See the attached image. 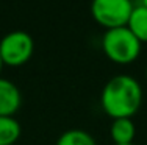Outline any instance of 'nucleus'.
Listing matches in <instances>:
<instances>
[{"instance_id":"f03ea898","label":"nucleus","mask_w":147,"mask_h":145,"mask_svg":"<svg viewBox=\"0 0 147 145\" xmlns=\"http://www.w3.org/2000/svg\"><path fill=\"white\" fill-rule=\"evenodd\" d=\"M102 50L113 63L128 64L141 53V41L127 27L110 28L102 37Z\"/></svg>"},{"instance_id":"9b49d317","label":"nucleus","mask_w":147,"mask_h":145,"mask_svg":"<svg viewBox=\"0 0 147 145\" xmlns=\"http://www.w3.org/2000/svg\"><path fill=\"white\" fill-rule=\"evenodd\" d=\"M3 69V59H2V55H0V72H2Z\"/></svg>"},{"instance_id":"6e6552de","label":"nucleus","mask_w":147,"mask_h":145,"mask_svg":"<svg viewBox=\"0 0 147 145\" xmlns=\"http://www.w3.org/2000/svg\"><path fill=\"white\" fill-rule=\"evenodd\" d=\"M22 128L13 116H0V145H16Z\"/></svg>"},{"instance_id":"f257e3e1","label":"nucleus","mask_w":147,"mask_h":145,"mask_svg":"<svg viewBox=\"0 0 147 145\" xmlns=\"http://www.w3.org/2000/svg\"><path fill=\"white\" fill-rule=\"evenodd\" d=\"M142 102L141 84L131 75H116L110 78L100 94L103 111L113 119H131Z\"/></svg>"},{"instance_id":"9d476101","label":"nucleus","mask_w":147,"mask_h":145,"mask_svg":"<svg viewBox=\"0 0 147 145\" xmlns=\"http://www.w3.org/2000/svg\"><path fill=\"white\" fill-rule=\"evenodd\" d=\"M141 6H144V8H147V0H141V3H139Z\"/></svg>"},{"instance_id":"7ed1b4c3","label":"nucleus","mask_w":147,"mask_h":145,"mask_svg":"<svg viewBox=\"0 0 147 145\" xmlns=\"http://www.w3.org/2000/svg\"><path fill=\"white\" fill-rule=\"evenodd\" d=\"M133 8L135 5L131 0H92L91 2L92 19L107 30L127 27Z\"/></svg>"},{"instance_id":"423d86ee","label":"nucleus","mask_w":147,"mask_h":145,"mask_svg":"<svg viewBox=\"0 0 147 145\" xmlns=\"http://www.w3.org/2000/svg\"><path fill=\"white\" fill-rule=\"evenodd\" d=\"M110 134L114 144H133L136 136V126L131 119H113L110 126Z\"/></svg>"},{"instance_id":"1a4fd4ad","label":"nucleus","mask_w":147,"mask_h":145,"mask_svg":"<svg viewBox=\"0 0 147 145\" xmlns=\"http://www.w3.org/2000/svg\"><path fill=\"white\" fill-rule=\"evenodd\" d=\"M57 145H97L94 137L85 130L74 128L67 130L58 137Z\"/></svg>"},{"instance_id":"0eeeda50","label":"nucleus","mask_w":147,"mask_h":145,"mask_svg":"<svg viewBox=\"0 0 147 145\" xmlns=\"http://www.w3.org/2000/svg\"><path fill=\"white\" fill-rule=\"evenodd\" d=\"M127 28L142 42H147V8L136 5L133 8L130 19L127 22Z\"/></svg>"},{"instance_id":"f8f14e48","label":"nucleus","mask_w":147,"mask_h":145,"mask_svg":"<svg viewBox=\"0 0 147 145\" xmlns=\"http://www.w3.org/2000/svg\"><path fill=\"white\" fill-rule=\"evenodd\" d=\"M114 145H117V144H114ZM122 145H135V144H122Z\"/></svg>"},{"instance_id":"20e7f679","label":"nucleus","mask_w":147,"mask_h":145,"mask_svg":"<svg viewBox=\"0 0 147 145\" xmlns=\"http://www.w3.org/2000/svg\"><path fill=\"white\" fill-rule=\"evenodd\" d=\"M33 51V37L24 30L9 31L0 39V55H2L3 64L13 65V67L22 65L31 58Z\"/></svg>"},{"instance_id":"ddd939ff","label":"nucleus","mask_w":147,"mask_h":145,"mask_svg":"<svg viewBox=\"0 0 147 145\" xmlns=\"http://www.w3.org/2000/svg\"><path fill=\"white\" fill-rule=\"evenodd\" d=\"M146 78H147V67H146Z\"/></svg>"},{"instance_id":"39448f33","label":"nucleus","mask_w":147,"mask_h":145,"mask_svg":"<svg viewBox=\"0 0 147 145\" xmlns=\"http://www.w3.org/2000/svg\"><path fill=\"white\" fill-rule=\"evenodd\" d=\"M22 105L19 88L6 78L0 77V116H14Z\"/></svg>"}]
</instances>
